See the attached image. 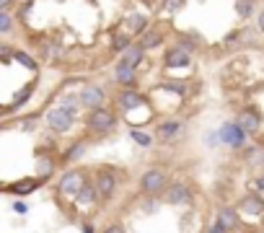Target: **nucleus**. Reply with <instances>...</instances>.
<instances>
[{
	"instance_id": "1",
	"label": "nucleus",
	"mask_w": 264,
	"mask_h": 233,
	"mask_svg": "<svg viewBox=\"0 0 264 233\" xmlns=\"http://www.w3.org/2000/svg\"><path fill=\"white\" fill-rule=\"evenodd\" d=\"M218 135H220V143L228 145V148H244L246 145V130L238 122H223Z\"/></svg>"
},
{
	"instance_id": "2",
	"label": "nucleus",
	"mask_w": 264,
	"mask_h": 233,
	"mask_svg": "<svg viewBox=\"0 0 264 233\" xmlns=\"http://www.w3.org/2000/svg\"><path fill=\"white\" fill-rule=\"evenodd\" d=\"M73 122H75V111H73V109L55 106V109L47 111V125H50V130H55V132H67V130L73 127Z\"/></svg>"
},
{
	"instance_id": "3",
	"label": "nucleus",
	"mask_w": 264,
	"mask_h": 233,
	"mask_svg": "<svg viewBox=\"0 0 264 233\" xmlns=\"http://www.w3.org/2000/svg\"><path fill=\"white\" fill-rule=\"evenodd\" d=\"M166 187V174L161 169H148L142 176H140V189L145 194H158L161 189Z\"/></svg>"
},
{
	"instance_id": "4",
	"label": "nucleus",
	"mask_w": 264,
	"mask_h": 233,
	"mask_svg": "<svg viewBox=\"0 0 264 233\" xmlns=\"http://www.w3.org/2000/svg\"><path fill=\"white\" fill-rule=\"evenodd\" d=\"M114 125H117V116L111 114V111H104V109L91 111V116H88V127H91L93 132H99V135L111 132V130H114Z\"/></svg>"
},
{
	"instance_id": "5",
	"label": "nucleus",
	"mask_w": 264,
	"mask_h": 233,
	"mask_svg": "<svg viewBox=\"0 0 264 233\" xmlns=\"http://www.w3.org/2000/svg\"><path fill=\"white\" fill-rule=\"evenodd\" d=\"M189 62H192V52H189V50H184V47H174V50H169V52H166V57H163L166 70H181V67H189Z\"/></svg>"
},
{
	"instance_id": "6",
	"label": "nucleus",
	"mask_w": 264,
	"mask_h": 233,
	"mask_svg": "<svg viewBox=\"0 0 264 233\" xmlns=\"http://www.w3.org/2000/svg\"><path fill=\"white\" fill-rule=\"evenodd\" d=\"M57 187H60L62 194H75V197H78V192L86 187V176L81 171H65Z\"/></svg>"
},
{
	"instance_id": "7",
	"label": "nucleus",
	"mask_w": 264,
	"mask_h": 233,
	"mask_svg": "<svg viewBox=\"0 0 264 233\" xmlns=\"http://www.w3.org/2000/svg\"><path fill=\"white\" fill-rule=\"evenodd\" d=\"M104 104V91L99 86H88L81 91V106L83 109H91V111H99Z\"/></svg>"
},
{
	"instance_id": "8",
	"label": "nucleus",
	"mask_w": 264,
	"mask_h": 233,
	"mask_svg": "<svg viewBox=\"0 0 264 233\" xmlns=\"http://www.w3.org/2000/svg\"><path fill=\"white\" fill-rule=\"evenodd\" d=\"M96 192H99V200H109L111 194H114V187H117V179H114V174H109V171H101L99 176H96Z\"/></svg>"
},
{
	"instance_id": "9",
	"label": "nucleus",
	"mask_w": 264,
	"mask_h": 233,
	"mask_svg": "<svg viewBox=\"0 0 264 233\" xmlns=\"http://www.w3.org/2000/svg\"><path fill=\"white\" fill-rule=\"evenodd\" d=\"M189 200H192V192L186 189L184 184H171L166 189V202L169 205H186Z\"/></svg>"
},
{
	"instance_id": "10",
	"label": "nucleus",
	"mask_w": 264,
	"mask_h": 233,
	"mask_svg": "<svg viewBox=\"0 0 264 233\" xmlns=\"http://www.w3.org/2000/svg\"><path fill=\"white\" fill-rule=\"evenodd\" d=\"M117 101H119V106H122L125 111H132V109H140V106L145 104V96L137 94V91H122Z\"/></svg>"
},
{
	"instance_id": "11",
	"label": "nucleus",
	"mask_w": 264,
	"mask_h": 233,
	"mask_svg": "<svg viewBox=\"0 0 264 233\" xmlns=\"http://www.w3.org/2000/svg\"><path fill=\"white\" fill-rule=\"evenodd\" d=\"M218 223H220L225 230H233V228H238V213H236L233 207H220Z\"/></svg>"
},
{
	"instance_id": "12",
	"label": "nucleus",
	"mask_w": 264,
	"mask_h": 233,
	"mask_svg": "<svg viewBox=\"0 0 264 233\" xmlns=\"http://www.w3.org/2000/svg\"><path fill=\"white\" fill-rule=\"evenodd\" d=\"M114 78H117V83H122V86H132L135 83V67L119 60V65L114 70Z\"/></svg>"
},
{
	"instance_id": "13",
	"label": "nucleus",
	"mask_w": 264,
	"mask_h": 233,
	"mask_svg": "<svg viewBox=\"0 0 264 233\" xmlns=\"http://www.w3.org/2000/svg\"><path fill=\"white\" fill-rule=\"evenodd\" d=\"M241 210L249 215H264V200H259L256 194H249V197L241 200Z\"/></svg>"
},
{
	"instance_id": "14",
	"label": "nucleus",
	"mask_w": 264,
	"mask_h": 233,
	"mask_svg": "<svg viewBox=\"0 0 264 233\" xmlns=\"http://www.w3.org/2000/svg\"><path fill=\"white\" fill-rule=\"evenodd\" d=\"M163 42V34L161 31H142V36H140V47L142 50H153V47H158Z\"/></svg>"
},
{
	"instance_id": "15",
	"label": "nucleus",
	"mask_w": 264,
	"mask_h": 233,
	"mask_svg": "<svg viewBox=\"0 0 264 233\" xmlns=\"http://www.w3.org/2000/svg\"><path fill=\"white\" fill-rule=\"evenodd\" d=\"M142 60H145V50H142L140 44H132V47L122 55V62H127V65H132V67H137Z\"/></svg>"
},
{
	"instance_id": "16",
	"label": "nucleus",
	"mask_w": 264,
	"mask_h": 233,
	"mask_svg": "<svg viewBox=\"0 0 264 233\" xmlns=\"http://www.w3.org/2000/svg\"><path fill=\"white\" fill-rule=\"evenodd\" d=\"M179 132H181V125H179V122H163V125H158V132H156V135H158L161 140H174Z\"/></svg>"
},
{
	"instance_id": "17",
	"label": "nucleus",
	"mask_w": 264,
	"mask_h": 233,
	"mask_svg": "<svg viewBox=\"0 0 264 233\" xmlns=\"http://www.w3.org/2000/svg\"><path fill=\"white\" fill-rule=\"evenodd\" d=\"M75 200H78L81 205H88V202H96L99 200V192H96V184H91V181H86V187L78 192V197H75Z\"/></svg>"
},
{
	"instance_id": "18",
	"label": "nucleus",
	"mask_w": 264,
	"mask_h": 233,
	"mask_svg": "<svg viewBox=\"0 0 264 233\" xmlns=\"http://www.w3.org/2000/svg\"><path fill=\"white\" fill-rule=\"evenodd\" d=\"M238 125L246 130V135H249V132H256V130H259V116H256L254 111H244L241 120H238Z\"/></svg>"
},
{
	"instance_id": "19",
	"label": "nucleus",
	"mask_w": 264,
	"mask_h": 233,
	"mask_svg": "<svg viewBox=\"0 0 264 233\" xmlns=\"http://www.w3.org/2000/svg\"><path fill=\"white\" fill-rule=\"evenodd\" d=\"M36 171H39V176H42V181L52 176V171H55V166H52V161L47 158V155H39V161H36Z\"/></svg>"
},
{
	"instance_id": "20",
	"label": "nucleus",
	"mask_w": 264,
	"mask_h": 233,
	"mask_svg": "<svg viewBox=\"0 0 264 233\" xmlns=\"http://www.w3.org/2000/svg\"><path fill=\"white\" fill-rule=\"evenodd\" d=\"M130 137H132L137 145H142V148H150V145H153V137H150L148 132H142V130H132Z\"/></svg>"
},
{
	"instance_id": "21",
	"label": "nucleus",
	"mask_w": 264,
	"mask_h": 233,
	"mask_svg": "<svg viewBox=\"0 0 264 233\" xmlns=\"http://www.w3.org/2000/svg\"><path fill=\"white\" fill-rule=\"evenodd\" d=\"M236 13L241 18H249L254 13V0H238V3H236Z\"/></svg>"
},
{
	"instance_id": "22",
	"label": "nucleus",
	"mask_w": 264,
	"mask_h": 233,
	"mask_svg": "<svg viewBox=\"0 0 264 233\" xmlns=\"http://www.w3.org/2000/svg\"><path fill=\"white\" fill-rule=\"evenodd\" d=\"M34 181H18V184H11V187H6V192H16V194H29V192H34Z\"/></svg>"
},
{
	"instance_id": "23",
	"label": "nucleus",
	"mask_w": 264,
	"mask_h": 233,
	"mask_svg": "<svg viewBox=\"0 0 264 233\" xmlns=\"http://www.w3.org/2000/svg\"><path fill=\"white\" fill-rule=\"evenodd\" d=\"M130 47H132V44H130V36H127V34H117V36H114V52H122V55H125Z\"/></svg>"
},
{
	"instance_id": "24",
	"label": "nucleus",
	"mask_w": 264,
	"mask_h": 233,
	"mask_svg": "<svg viewBox=\"0 0 264 233\" xmlns=\"http://www.w3.org/2000/svg\"><path fill=\"white\" fill-rule=\"evenodd\" d=\"M83 153H86V145H83V143H75V145L65 153V161H78Z\"/></svg>"
},
{
	"instance_id": "25",
	"label": "nucleus",
	"mask_w": 264,
	"mask_h": 233,
	"mask_svg": "<svg viewBox=\"0 0 264 233\" xmlns=\"http://www.w3.org/2000/svg\"><path fill=\"white\" fill-rule=\"evenodd\" d=\"M31 91H34V86H26V88H23V91L18 94V99H16V101H13V104H11V106L6 109V111H13V109H18L21 104H26V99H29V94H31Z\"/></svg>"
},
{
	"instance_id": "26",
	"label": "nucleus",
	"mask_w": 264,
	"mask_h": 233,
	"mask_svg": "<svg viewBox=\"0 0 264 233\" xmlns=\"http://www.w3.org/2000/svg\"><path fill=\"white\" fill-rule=\"evenodd\" d=\"M13 55H16V60H18L23 67H29V70H36V62L29 57V52H21V50H18V52H13Z\"/></svg>"
},
{
	"instance_id": "27",
	"label": "nucleus",
	"mask_w": 264,
	"mask_h": 233,
	"mask_svg": "<svg viewBox=\"0 0 264 233\" xmlns=\"http://www.w3.org/2000/svg\"><path fill=\"white\" fill-rule=\"evenodd\" d=\"M184 3H186V0H163V13H174V11H179Z\"/></svg>"
},
{
	"instance_id": "28",
	"label": "nucleus",
	"mask_w": 264,
	"mask_h": 233,
	"mask_svg": "<svg viewBox=\"0 0 264 233\" xmlns=\"http://www.w3.org/2000/svg\"><path fill=\"white\" fill-rule=\"evenodd\" d=\"M163 88H166V91H174V94H179V96L186 94V86H184V83H171V81H166Z\"/></svg>"
},
{
	"instance_id": "29",
	"label": "nucleus",
	"mask_w": 264,
	"mask_h": 233,
	"mask_svg": "<svg viewBox=\"0 0 264 233\" xmlns=\"http://www.w3.org/2000/svg\"><path fill=\"white\" fill-rule=\"evenodd\" d=\"M11 31V16H8V11H3L0 13V34H8Z\"/></svg>"
},
{
	"instance_id": "30",
	"label": "nucleus",
	"mask_w": 264,
	"mask_h": 233,
	"mask_svg": "<svg viewBox=\"0 0 264 233\" xmlns=\"http://www.w3.org/2000/svg\"><path fill=\"white\" fill-rule=\"evenodd\" d=\"M205 143H207V145H218V143H220V135H218V132H207Z\"/></svg>"
},
{
	"instance_id": "31",
	"label": "nucleus",
	"mask_w": 264,
	"mask_h": 233,
	"mask_svg": "<svg viewBox=\"0 0 264 233\" xmlns=\"http://www.w3.org/2000/svg\"><path fill=\"white\" fill-rule=\"evenodd\" d=\"M207 233H225V228H223V225H220V223L215 220V223L210 225V230H207Z\"/></svg>"
},
{
	"instance_id": "32",
	"label": "nucleus",
	"mask_w": 264,
	"mask_h": 233,
	"mask_svg": "<svg viewBox=\"0 0 264 233\" xmlns=\"http://www.w3.org/2000/svg\"><path fill=\"white\" fill-rule=\"evenodd\" d=\"M0 57H3V60H11V47H8V44L0 47Z\"/></svg>"
},
{
	"instance_id": "33",
	"label": "nucleus",
	"mask_w": 264,
	"mask_h": 233,
	"mask_svg": "<svg viewBox=\"0 0 264 233\" xmlns=\"http://www.w3.org/2000/svg\"><path fill=\"white\" fill-rule=\"evenodd\" d=\"M104 233H125V228H122V225H109Z\"/></svg>"
},
{
	"instance_id": "34",
	"label": "nucleus",
	"mask_w": 264,
	"mask_h": 233,
	"mask_svg": "<svg viewBox=\"0 0 264 233\" xmlns=\"http://www.w3.org/2000/svg\"><path fill=\"white\" fill-rule=\"evenodd\" d=\"M13 210L23 215V213H26V205H23V202H13Z\"/></svg>"
},
{
	"instance_id": "35",
	"label": "nucleus",
	"mask_w": 264,
	"mask_h": 233,
	"mask_svg": "<svg viewBox=\"0 0 264 233\" xmlns=\"http://www.w3.org/2000/svg\"><path fill=\"white\" fill-rule=\"evenodd\" d=\"M11 3H13V0H0V8L8 11V8H11Z\"/></svg>"
},
{
	"instance_id": "36",
	"label": "nucleus",
	"mask_w": 264,
	"mask_h": 233,
	"mask_svg": "<svg viewBox=\"0 0 264 233\" xmlns=\"http://www.w3.org/2000/svg\"><path fill=\"white\" fill-rule=\"evenodd\" d=\"M256 189H261V192H264V174L256 179Z\"/></svg>"
},
{
	"instance_id": "37",
	"label": "nucleus",
	"mask_w": 264,
	"mask_h": 233,
	"mask_svg": "<svg viewBox=\"0 0 264 233\" xmlns=\"http://www.w3.org/2000/svg\"><path fill=\"white\" fill-rule=\"evenodd\" d=\"M259 29H261V34H264V11L259 13Z\"/></svg>"
},
{
	"instance_id": "38",
	"label": "nucleus",
	"mask_w": 264,
	"mask_h": 233,
	"mask_svg": "<svg viewBox=\"0 0 264 233\" xmlns=\"http://www.w3.org/2000/svg\"><path fill=\"white\" fill-rule=\"evenodd\" d=\"M83 233H93V228H91V225L86 223V225H83Z\"/></svg>"
}]
</instances>
